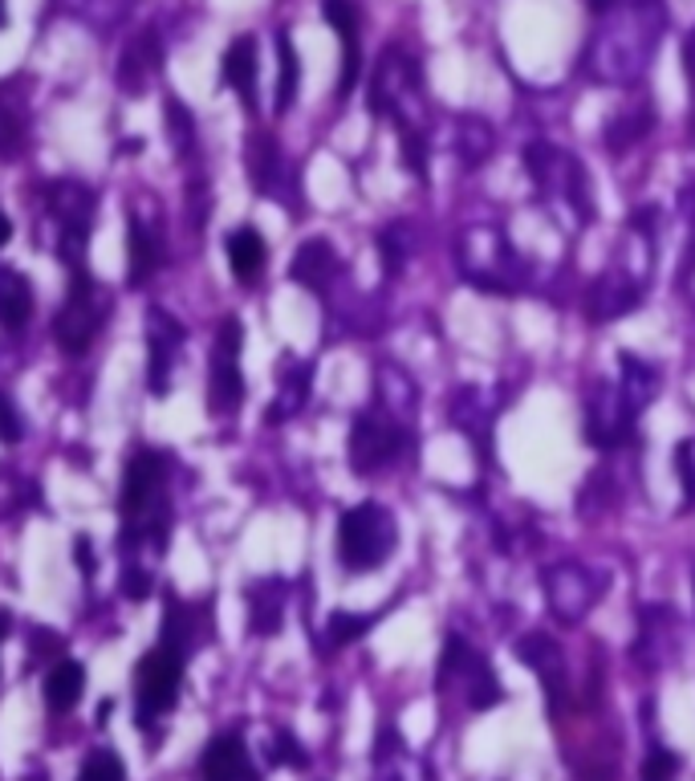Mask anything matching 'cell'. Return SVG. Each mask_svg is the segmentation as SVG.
I'll return each mask as SVG.
<instances>
[{"instance_id": "4", "label": "cell", "mask_w": 695, "mask_h": 781, "mask_svg": "<svg viewBox=\"0 0 695 781\" xmlns=\"http://www.w3.org/2000/svg\"><path fill=\"white\" fill-rule=\"evenodd\" d=\"M241 342L244 330L236 318H224L212 346V379H208V407L216 415L236 412L244 399V375H241Z\"/></svg>"}, {"instance_id": "23", "label": "cell", "mask_w": 695, "mask_h": 781, "mask_svg": "<svg viewBox=\"0 0 695 781\" xmlns=\"http://www.w3.org/2000/svg\"><path fill=\"white\" fill-rule=\"evenodd\" d=\"M21 135H25V127H21V114L9 111V106L0 102V156L13 159V151L21 147Z\"/></svg>"}, {"instance_id": "28", "label": "cell", "mask_w": 695, "mask_h": 781, "mask_svg": "<svg viewBox=\"0 0 695 781\" xmlns=\"http://www.w3.org/2000/svg\"><path fill=\"white\" fill-rule=\"evenodd\" d=\"M73 558H78V566H82L85 574H90V570H94V558H90V541H85V538H78V541H73Z\"/></svg>"}, {"instance_id": "18", "label": "cell", "mask_w": 695, "mask_h": 781, "mask_svg": "<svg viewBox=\"0 0 695 781\" xmlns=\"http://www.w3.org/2000/svg\"><path fill=\"white\" fill-rule=\"evenodd\" d=\"M277 49H281V82H277V111H289L293 106V99H298V49H293V42H289V33H281L277 37Z\"/></svg>"}, {"instance_id": "24", "label": "cell", "mask_w": 695, "mask_h": 781, "mask_svg": "<svg viewBox=\"0 0 695 781\" xmlns=\"http://www.w3.org/2000/svg\"><path fill=\"white\" fill-rule=\"evenodd\" d=\"M281 627V598H256L253 602V631L256 635H273Z\"/></svg>"}, {"instance_id": "16", "label": "cell", "mask_w": 695, "mask_h": 781, "mask_svg": "<svg viewBox=\"0 0 695 781\" xmlns=\"http://www.w3.org/2000/svg\"><path fill=\"white\" fill-rule=\"evenodd\" d=\"M265 237L256 232V228H236L232 237H228V265L232 273L241 277V282H253L256 273L265 269Z\"/></svg>"}, {"instance_id": "14", "label": "cell", "mask_w": 695, "mask_h": 781, "mask_svg": "<svg viewBox=\"0 0 695 781\" xmlns=\"http://www.w3.org/2000/svg\"><path fill=\"white\" fill-rule=\"evenodd\" d=\"M85 692V668L78 659H61L45 676V704L54 712H70Z\"/></svg>"}, {"instance_id": "15", "label": "cell", "mask_w": 695, "mask_h": 781, "mask_svg": "<svg viewBox=\"0 0 695 781\" xmlns=\"http://www.w3.org/2000/svg\"><path fill=\"white\" fill-rule=\"evenodd\" d=\"M334 269H338V256H334L329 241H305L298 256H293V265H289L293 282L310 285V289H322L334 277Z\"/></svg>"}, {"instance_id": "7", "label": "cell", "mask_w": 695, "mask_h": 781, "mask_svg": "<svg viewBox=\"0 0 695 781\" xmlns=\"http://www.w3.org/2000/svg\"><path fill=\"white\" fill-rule=\"evenodd\" d=\"M594 595H598V586L590 583L578 566H561L549 574V607H554V615L566 619V623H578V619L594 607Z\"/></svg>"}, {"instance_id": "3", "label": "cell", "mask_w": 695, "mask_h": 781, "mask_svg": "<svg viewBox=\"0 0 695 781\" xmlns=\"http://www.w3.org/2000/svg\"><path fill=\"white\" fill-rule=\"evenodd\" d=\"M163 497V460L151 452H142L130 460L127 476H123V541L135 545L139 533H155V521H151V509H155V501Z\"/></svg>"}, {"instance_id": "6", "label": "cell", "mask_w": 695, "mask_h": 781, "mask_svg": "<svg viewBox=\"0 0 695 781\" xmlns=\"http://www.w3.org/2000/svg\"><path fill=\"white\" fill-rule=\"evenodd\" d=\"M398 452H403V427L374 412L358 415L355 432H350V464H355V472L386 469Z\"/></svg>"}, {"instance_id": "10", "label": "cell", "mask_w": 695, "mask_h": 781, "mask_svg": "<svg viewBox=\"0 0 695 781\" xmlns=\"http://www.w3.org/2000/svg\"><path fill=\"white\" fill-rule=\"evenodd\" d=\"M175 346H179V326L171 322L167 313H151V395H167V379H171V363H175Z\"/></svg>"}, {"instance_id": "27", "label": "cell", "mask_w": 695, "mask_h": 781, "mask_svg": "<svg viewBox=\"0 0 695 781\" xmlns=\"http://www.w3.org/2000/svg\"><path fill=\"white\" fill-rule=\"evenodd\" d=\"M277 757H281V761H293V766H305V757H301V749L293 745V737H277Z\"/></svg>"}, {"instance_id": "9", "label": "cell", "mask_w": 695, "mask_h": 781, "mask_svg": "<svg viewBox=\"0 0 695 781\" xmlns=\"http://www.w3.org/2000/svg\"><path fill=\"white\" fill-rule=\"evenodd\" d=\"M517 655H521V664H529L533 671H541V684H545V692H549L554 712H557L561 684H566V659H561V652H557V643L545 640V635H525V640L517 643Z\"/></svg>"}, {"instance_id": "2", "label": "cell", "mask_w": 695, "mask_h": 781, "mask_svg": "<svg viewBox=\"0 0 695 781\" xmlns=\"http://www.w3.org/2000/svg\"><path fill=\"white\" fill-rule=\"evenodd\" d=\"M179 684H184V655L175 647H155V652L142 655L139 664V680H135V700H139V725H151L163 712H171L175 697H179Z\"/></svg>"}, {"instance_id": "32", "label": "cell", "mask_w": 695, "mask_h": 781, "mask_svg": "<svg viewBox=\"0 0 695 781\" xmlns=\"http://www.w3.org/2000/svg\"><path fill=\"white\" fill-rule=\"evenodd\" d=\"M0 25H4V0H0Z\"/></svg>"}, {"instance_id": "20", "label": "cell", "mask_w": 695, "mask_h": 781, "mask_svg": "<svg viewBox=\"0 0 695 781\" xmlns=\"http://www.w3.org/2000/svg\"><path fill=\"white\" fill-rule=\"evenodd\" d=\"M370 627V619H362V615H346V611H338L334 619H329V627H326V640H329V647H346V643H355L362 631Z\"/></svg>"}, {"instance_id": "13", "label": "cell", "mask_w": 695, "mask_h": 781, "mask_svg": "<svg viewBox=\"0 0 695 781\" xmlns=\"http://www.w3.org/2000/svg\"><path fill=\"white\" fill-rule=\"evenodd\" d=\"M33 318V285L16 269H0V326L21 330Z\"/></svg>"}, {"instance_id": "30", "label": "cell", "mask_w": 695, "mask_h": 781, "mask_svg": "<svg viewBox=\"0 0 695 781\" xmlns=\"http://www.w3.org/2000/svg\"><path fill=\"white\" fill-rule=\"evenodd\" d=\"M611 4H614V0H590V9H594V13H606Z\"/></svg>"}, {"instance_id": "26", "label": "cell", "mask_w": 695, "mask_h": 781, "mask_svg": "<svg viewBox=\"0 0 695 781\" xmlns=\"http://www.w3.org/2000/svg\"><path fill=\"white\" fill-rule=\"evenodd\" d=\"M123 595L142 602V598L151 595V574H147V570H127V574H123Z\"/></svg>"}, {"instance_id": "12", "label": "cell", "mask_w": 695, "mask_h": 781, "mask_svg": "<svg viewBox=\"0 0 695 781\" xmlns=\"http://www.w3.org/2000/svg\"><path fill=\"white\" fill-rule=\"evenodd\" d=\"M224 82L241 94V102L253 111L256 106V42L253 37H236L224 54Z\"/></svg>"}, {"instance_id": "29", "label": "cell", "mask_w": 695, "mask_h": 781, "mask_svg": "<svg viewBox=\"0 0 695 781\" xmlns=\"http://www.w3.org/2000/svg\"><path fill=\"white\" fill-rule=\"evenodd\" d=\"M9 237H13V225H9V216H4V208H0V249L9 244Z\"/></svg>"}, {"instance_id": "19", "label": "cell", "mask_w": 695, "mask_h": 781, "mask_svg": "<svg viewBox=\"0 0 695 781\" xmlns=\"http://www.w3.org/2000/svg\"><path fill=\"white\" fill-rule=\"evenodd\" d=\"M78 781H127V769H123V761L114 754H90L85 757L82 773H78Z\"/></svg>"}, {"instance_id": "25", "label": "cell", "mask_w": 695, "mask_h": 781, "mask_svg": "<svg viewBox=\"0 0 695 781\" xmlns=\"http://www.w3.org/2000/svg\"><path fill=\"white\" fill-rule=\"evenodd\" d=\"M25 436V424H21V415H16L13 399L0 391V440L4 444H16Z\"/></svg>"}, {"instance_id": "5", "label": "cell", "mask_w": 695, "mask_h": 781, "mask_svg": "<svg viewBox=\"0 0 695 781\" xmlns=\"http://www.w3.org/2000/svg\"><path fill=\"white\" fill-rule=\"evenodd\" d=\"M102 326V306H99V282H90L82 269L73 273V285H70V301L61 306L57 313V346L66 351V355H85V346L94 342Z\"/></svg>"}, {"instance_id": "22", "label": "cell", "mask_w": 695, "mask_h": 781, "mask_svg": "<svg viewBox=\"0 0 695 781\" xmlns=\"http://www.w3.org/2000/svg\"><path fill=\"white\" fill-rule=\"evenodd\" d=\"M675 469L683 484V505H695V440H683L675 448Z\"/></svg>"}, {"instance_id": "31", "label": "cell", "mask_w": 695, "mask_h": 781, "mask_svg": "<svg viewBox=\"0 0 695 781\" xmlns=\"http://www.w3.org/2000/svg\"><path fill=\"white\" fill-rule=\"evenodd\" d=\"M9 627H13V619H9V615L0 611V640H4V631H9Z\"/></svg>"}, {"instance_id": "17", "label": "cell", "mask_w": 695, "mask_h": 781, "mask_svg": "<svg viewBox=\"0 0 695 781\" xmlns=\"http://www.w3.org/2000/svg\"><path fill=\"white\" fill-rule=\"evenodd\" d=\"M159 265V241H151V232L139 216L130 220V282H147Z\"/></svg>"}, {"instance_id": "8", "label": "cell", "mask_w": 695, "mask_h": 781, "mask_svg": "<svg viewBox=\"0 0 695 781\" xmlns=\"http://www.w3.org/2000/svg\"><path fill=\"white\" fill-rule=\"evenodd\" d=\"M199 773H204V781H256L248 749H244V740L236 737V733H224V737H216L212 745L204 749Z\"/></svg>"}, {"instance_id": "21", "label": "cell", "mask_w": 695, "mask_h": 781, "mask_svg": "<svg viewBox=\"0 0 695 781\" xmlns=\"http://www.w3.org/2000/svg\"><path fill=\"white\" fill-rule=\"evenodd\" d=\"M680 778V757L671 749H651V757L642 761V781H675Z\"/></svg>"}, {"instance_id": "1", "label": "cell", "mask_w": 695, "mask_h": 781, "mask_svg": "<svg viewBox=\"0 0 695 781\" xmlns=\"http://www.w3.org/2000/svg\"><path fill=\"white\" fill-rule=\"evenodd\" d=\"M395 517L374 505V501H362L355 509L341 513L338 521V562L346 570H379L386 558L395 554Z\"/></svg>"}, {"instance_id": "11", "label": "cell", "mask_w": 695, "mask_h": 781, "mask_svg": "<svg viewBox=\"0 0 695 781\" xmlns=\"http://www.w3.org/2000/svg\"><path fill=\"white\" fill-rule=\"evenodd\" d=\"M322 13H326V21L334 25L341 45H346V61H341V82H338V94L346 99L358 78V13L350 0H322Z\"/></svg>"}]
</instances>
